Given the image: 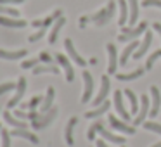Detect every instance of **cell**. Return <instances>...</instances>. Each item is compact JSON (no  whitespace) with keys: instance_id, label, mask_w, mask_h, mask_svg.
Instances as JSON below:
<instances>
[{"instance_id":"obj_23","label":"cell","mask_w":161,"mask_h":147,"mask_svg":"<svg viewBox=\"0 0 161 147\" xmlns=\"http://www.w3.org/2000/svg\"><path fill=\"white\" fill-rule=\"evenodd\" d=\"M109 107H111V102H109V101H104L101 106H97V109H94V111H88L85 116H87V118H99L101 114L108 112Z\"/></svg>"},{"instance_id":"obj_21","label":"cell","mask_w":161,"mask_h":147,"mask_svg":"<svg viewBox=\"0 0 161 147\" xmlns=\"http://www.w3.org/2000/svg\"><path fill=\"white\" fill-rule=\"evenodd\" d=\"M26 56V50H14V52H9V50L0 49V59H7V61H16L21 59Z\"/></svg>"},{"instance_id":"obj_42","label":"cell","mask_w":161,"mask_h":147,"mask_svg":"<svg viewBox=\"0 0 161 147\" xmlns=\"http://www.w3.org/2000/svg\"><path fill=\"white\" fill-rule=\"evenodd\" d=\"M23 0H0V4H21Z\"/></svg>"},{"instance_id":"obj_29","label":"cell","mask_w":161,"mask_h":147,"mask_svg":"<svg viewBox=\"0 0 161 147\" xmlns=\"http://www.w3.org/2000/svg\"><path fill=\"white\" fill-rule=\"evenodd\" d=\"M33 73H35V74H42V73L57 74V73H59V68H56L54 64H47V66H36V68H33Z\"/></svg>"},{"instance_id":"obj_27","label":"cell","mask_w":161,"mask_h":147,"mask_svg":"<svg viewBox=\"0 0 161 147\" xmlns=\"http://www.w3.org/2000/svg\"><path fill=\"white\" fill-rule=\"evenodd\" d=\"M76 121H78V119L75 118V116L68 121V126H66V144H68V145H73V144H75L73 142V128H75V125H76Z\"/></svg>"},{"instance_id":"obj_37","label":"cell","mask_w":161,"mask_h":147,"mask_svg":"<svg viewBox=\"0 0 161 147\" xmlns=\"http://www.w3.org/2000/svg\"><path fill=\"white\" fill-rule=\"evenodd\" d=\"M40 63V59H28V61H23L21 68L23 69H30V68H36V64Z\"/></svg>"},{"instance_id":"obj_48","label":"cell","mask_w":161,"mask_h":147,"mask_svg":"<svg viewBox=\"0 0 161 147\" xmlns=\"http://www.w3.org/2000/svg\"><path fill=\"white\" fill-rule=\"evenodd\" d=\"M0 130H2V126H0Z\"/></svg>"},{"instance_id":"obj_5","label":"cell","mask_w":161,"mask_h":147,"mask_svg":"<svg viewBox=\"0 0 161 147\" xmlns=\"http://www.w3.org/2000/svg\"><path fill=\"white\" fill-rule=\"evenodd\" d=\"M81 76H83V81H85V92H83V95H81V102L87 104L92 99V92H94V78H92V74L88 73V71H83Z\"/></svg>"},{"instance_id":"obj_20","label":"cell","mask_w":161,"mask_h":147,"mask_svg":"<svg viewBox=\"0 0 161 147\" xmlns=\"http://www.w3.org/2000/svg\"><path fill=\"white\" fill-rule=\"evenodd\" d=\"M144 73H146V69H144V68H137V69L132 71V73H118V74H116V78H118V80H121V81H132V80L140 78Z\"/></svg>"},{"instance_id":"obj_35","label":"cell","mask_w":161,"mask_h":147,"mask_svg":"<svg viewBox=\"0 0 161 147\" xmlns=\"http://www.w3.org/2000/svg\"><path fill=\"white\" fill-rule=\"evenodd\" d=\"M101 125H102V121H95L94 125L88 128V135H87L88 140H94L95 139V132H99V126H101Z\"/></svg>"},{"instance_id":"obj_39","label":"cell","mask_w":161,"mask_h":147,"mask_svg":"<svg viewBox=\"0 0 161 147\" xmlns=\"http://www.w3.org/2000/svg\"><path fill=\"white\" fill-rule=\"evenodd\" d=\"M43 35H45V28H40L38 31L35 33V35H31V36H30V42H36V40H40Z\"/></svg>"},{"instance_id":"obj_12","label":"cell","mask_w":161,"mask_h":147,"mask_svg":"<svg viewBox=\"0 0 161 147\" xmlns=\"http://www.w3.org/2000/svg\"><path fill=\"white\" fill-rule=\"evenodd\" d=\"M108 54H109L108 73H109V74H114V73H116V66H118V52H116L114 43H108Z\"/></svg>"},{"instance_id":"obj_47","label":"cell","mask_w":161,"mask_h":147,"mask_svg":"<svg viewBox=\"0 0 161 147\" xmlns=\"http://www.w3.org/2000/svg\"><path fill=\"white\" fill-rule=\"evenodd\" d=\"M153 147H161V142H156V144H154Z\"/></svg>"},{"instance_id":"obj_19","label":"cell","mask_w":161,"mask_h":147,"mask_svg":"<svg viewBox=\"0 0 161 147\" xmlns=\"http://www.w3.org/2000/svg\"><path fill=\"white\" fill-rule=\"evenodd\" d=\"M61 16H63V12H61V9H57V11L54 12V14H50L49 18H45V19H43V21H38V19H36V21H33L31 24L35 26V28H47V26H49L50 23L57 21V19H59Z\"/></svg>"},{"instance_id":"obj_11","label":"cell","mask_w":161,"mask_h":147,"mask_svg":"<svg viewBox=\"0 0 161 147\" xmlns=\"http://www.w3.org/2000/svg\"><path fill=\"white\" fill-rule=\"evenodd\" d=\"M151 43H153V33L151 31H146L144 33V42L139 45V49L135 50V54H133V59H140V57L144 56V54L149 50Z\"/></svg>"},{"instance_id":"obj_44","label":"cell","mask_w":161,"mask_h":147,"mask_svg":"<svg viewBox=\"0 0 161 147\" xmlns=\"http://www.w3.org/2000/svg\"><path fill=\"white\" fill-rule=\"evenodd\" d=\"M153 28H154V31H158V35L161 36V23H154Z\"/></svg>"},{"instance_id":"obj_31","label":"cell","mask_w":161,"mask_h":147,"mask_svg":"<svg viewBox=\"0 0 161 147\" xmlns=\"http://www.w3.org/2000/svg\"><path fill=\"white\" fill-rule=\"evenodd\" d=\"M0 16H11V18H19V11H18V9H11V7H4V5H0Z\"/></svg>"},{"instance_id":"obj_43","label":"cell","mask_w":161,"mask_h":147,"mask_svg":"<svg viewBox=\"0 0 161 147\" xmlns=\"http://www.w3.org/2000/svg\"><path fill=\"white\" fill-rule=\"evenodd\" d=\"M28 118L35 121V119H38V118H40V114H38V112H35V111H31V112H30V114H28Z\"/></svg>"},{"instance_id":"obj_15","label":"cell","mask_w":161,"mask_h":147,"mask_svg":"<svg viewBox=\"0 0 161 147\" xmlns=\"http://www.w3.org/2000/svg\"><path fill=\"white\" fill-rule=\"evenodd\" d=\"M0 24L7 26V28H25L26 21H25V19L11 18V16H0Z\"/></svg>"},{"instance_id":"obj_45","label":"cell","mask_w":161,"mask_h":147,"mask_svg":"<svg viewBox=\"0 0 161 147\" xmlns=\"http://www.w3.org/2000/svg\"><path fill=\"white\" fill-rule=\"evenodd\" d=\"M14 114L18 116V118H21V119H23V118H28V114H25V112H23V111H16Z\"/></svg>"},{"instance_id":"obj_9","label":"cell","mask_w":161,"mask_h":147,"mask_svg":"<svg viewBox=\"0 0 161 147\" xmlns=\"http://www.w3.org/2000/svg\"><path fill=\"white\" fill-rule=\"evenodd\" d=\"M56 61L63 66V69L66 71V80L73 81L75 80V71H73V66H71L69 59H68L66 56H63V54H56Z\"/></svg>"},{"instance_id":"obj_13","label":"cell","mask_w":161,"mask_h":147,"mask_svg":"<svg viewBox=\"0 0 161 147\" xmlns=\"http://www.w3.org/2000/svg\"><path fill=\"white\" fill-rule=\"evenodd\" d=\"M140 101H142V107H140V112H139V116H137L135 118V125L139 126V125H142L144 123V119H146V116H149V111H151V106H149V102H151V99L147 97V95H142V99H140Z\"/></svg>"},{"instance_id":"obj_6","label":"cell","mask_w":161,"mask_h":147,"mask_svg":"<svg viewBox=\"0 0 161 147\" xmlns=\"http://www.w3.org/2000/svg\"><path fill=\"white\" fill-rule=\"evenodd\" d=\"M25 92H26V80H25V78H19L18 87H16V95L7 102V107H9V109H11V107H16V106L21 102V99H23V95H25Z\"/></svg>"},{"instance_id":"obj_2","label":"cell","mask_w":161,"mask_h":147,"mask_svg":"<svg viewBox=\"0 0 161 147\" xmlns=\"http://www.w3.org/2000/svg\"><path fill=\"white\" fill-rule=\"evenodd\" d=\"M113 14H114V0H111V2L108 4V7H106V9H101L97 14H94L92 18H88V19L95 21L99 26H104L106 23H108L109 19L113 18Z\"/></svg>"},{"instance_id":"obj_33","label":"cell","mask_w":161,"mask_h":147,"mask_svg":"<svg viewBox=\"0 0 161 147\" xmlns=\"http://www.w3.org/2000/svg\"><path fill=\"white\" fill-rule=\"evenodd\" d=\"M158 57H161V49H158L156 52H153L149 56V59H147V63H146V69H151V68L154 66V63H156Z\"/></svg>"},{"instance_id":"obj_7","label":"cell","mask_w":161,"mask_h":147,"mask_svg":"<svg viewBox=\"0 0 161 147\" xmlns=\"http://www.w3.org/2000/svg\"><path fill=\"white\" fill-rule=\"evenodd\" d=\"M159 107H161V94L158 90V87H151V111H149V116H156L159 112Z\"/></svg>"},{"instance_id":"obj_32","label":"cell","mask_w":161,"mask_h":147,"mask_svg":"<svg viewBox=\"0 0 161 147\" xmlns=\"http://www.w3.org/2000/svg\"><path fill=\"white\" fill-rule=\"evenodd\" d=\"M144 128L149 130V132H156V133H159V135H161V125H159V123H156V121H146V123H144Z\"/></svg>"},{"instance_id":"obj_34","label":"cell","mask_w":161,"mask_h":147,"mask_svg":"<svg viewBox=\"0 0 161 147\" xmlns=\"http://www.w3.org/2000/svg\"><path fill=\"white\" fill-rule=\"evenodd\" d=\"M18 87V83H12V81H9V83H2L0 85V97L5 94V92H11V90H14V88Z\"/></svg>"},{"instance_id":"obj_3","label":"cell","mask_w":161,"mask_h":147,"mask_svg":"<svg viewBox=\"0 0 161 147\" xmlns=\"http://www.w3.org/2000/svg\"><path fill=\"white\" fill-rule=\"evenodd\" d=\"M57 111H59V109H57L56 106H54V107L50 109V111H47L43 116H40L38 119H35V121H33V128H36V130H42V128H45V126H49L50 123H52V119L56 118Z\"/></svg>"},{"instance_id":"obj_24","label":"cell","mask_w":161,"mask_h":147,"mask_svg":"<svg viewBox=\"0 0 161 147\" xmlns=\"http://www.w3.org/2000/svg\"><path fill=\"white\" fill-rule=\"evenodd\" d=\"M64 23H66V19L61 16L59 19H57L56 23H54V28H52V31H50V35H49V42L50 43H56V40H57V35H59V31H61V28L64 26Z\"/></svg>"},{"instance_id":"obj_1","label":"cell","mask_w":161,"mask_h":147,"mask_svg":"<svg viewBox=\"0 0 161 147\" xmlns=\"http://www.w3.org/2000/svg\"><path fill=\"white\" fill-rule=\"evenodd\" d=\"M146 31H147V23L146 21L139 23L135 28L123 26V28H121V35L118 36V40H119V42H132V40H135L137 36H140L142 33H146Z\"/></svg>"},{"instance_id":"obj_10","label":"cell","mask_w":161,"mask_h":147,"mask_svg":"<svg viewBox=\"0 0 161 147\" xmlns=\"http://www.w3.org/2000/svg\"><path fill=\"white\" fill-rule=\"evenodd\" d=\"M114 109L118 111V114L121 116L125 121H130V118H132V114H128V111L125 109V106H123V95L119 90L114 92Z\"/></svg>"},{"instance_id":"obj_30","label":"cell","mask_w":161,"mask_h":147,"mask_svg":"<svg viewBox=\"0 0 161 147\" xmlns=\"http://www.w3.org/2000/svg\"><path fill=\"white\" fill-rule=\"evenodd\" d=\"M125 95H126V99L130 101V106H132V114H137V112H139V102H137V95L133 94L132 90H128V88L125 90Z\"/></svg>"},{"instance_id":"obj_14","label":"cell","mask_w":161,"mask_h":147,"mask_svg":"<svg viewBox=\"0 0 161 147\" xmlns=\"http://www.w3.org/2000/svg\"><path fill=\"white\" fill-rule=\"evenodd\" d=\"M109 123H111V126L114 130H118V132H123V133H128V135H133L135 133V128H130L126 123L119 121L118 118H114L113 114H109Z\"/></svg>"},{"instance_id":"obj_36","label":"cell","mask_w":161,"mask_h":147,"mask_svg":"<svg viewBox=\"0 0 161 147\" xmlns=\"http://www.w3.org/2000/svg\"><path fill=\"white\" fill-rule=\"evenodd\" d=\"M0 135H2V147H11V135L7 130H0Z\"/></svg>"},{"instance_id":"obj_49","label":"cell","mask_w":161,"mask_h":147,"mask_svg":"<svg viewBox=\"0 0 161 147\" xmlns=\"http://www.w3.org/2000/svg\"><path fill=\"white\" fill-rule=\"evenodd\" d=\"M121 147H125V145H121Z\"/></svg>"},{"instance_id":"obj_41","label":"cell","mask_w":161,"mask_h":147,"mask_svg":"<svg viewBox=\"0 0 161 147\" xmlns=\"http://www.w3.org/2000/svg\"><path fill=\"white\" fill-rule=\"evenodd\" d=\"M40 61H43V63H47V64H52V59H50V56L47 52L40 54Z\"/></svg>"},{"instance_id":"obj_40","label":"cell","mask_w":161,"mask_h":147,"mask_svg":"<svg viewBox=\"0 0 161 147\" xmlns=\"http://www.w3.org/2000/svg\"><path fill=\"white\" fill-rule=\"evenodd\" d=\"M40 101H42V97H40V95H38V97H33L30 102H26V104H25V107H28V109H33L36 104H40Z\"/></svg>"},{"instance_id":"obj_46","label":"cell","mask_w":161,"mask_h":147,"mask_svg":"<svg viewBox=\"0 0 161 147\" xmlns=\"http://www.w3.org/2000/svg\"><path fill=\"white\" fill-rule=\"evenodd\" d=\"M95 144H97V147H109L108 144H106L104 140H101V139H99V140H97V142H95Z\"/></svg>"},{"instance_id":"obj_26","label":"cell","mask_w":161,"mask_h":147,"mask_svg":"<svg viewBox=\"0 0 161 147\" xmlns=\"http://www.w3.org/2000/svg\"><path fill=\"white\" fill-rule=\"evenodd\" d=\"M118 4H119V24L125 26L126 21H128V2L126 0H118Z\"/></svg>"},{"instance_id":"obj_17","label":"cell","mask_w":161,"mask_h":147,"mask_svg":"<svg viewBox=\"0 0 161 147\" xmlns=\"http://www.w3.org/2000/svg\"><path fill=\"white\" fill-rule=\"evenodd\" d=\"M139 45H140V43L137 42V40H132V42H130L128 45L125 47V50H123L121 57H119V64H121V66H125V64L128 63V57L133 54V50H137V49H139Z\"/></svg>"},{"instance_id":"obj_16","label":"cell","mask_w":161,"mask_h":147,"mask_svg":"<svg viewBox=\"0 0 161 147\" xmlns=\"http://www.w3.org/2000/svg\"><path fill=\"white\" fill-rule=\"evenodd\" d=\"M128 2V26L130 28H133V24L137 23V19H139V2L137 0H126Z\"/></svg>"},{"instance_id":"obj_22","label":"cell","mask_w":161,"mask_h":147,"mask_svg":"<svg viewBox=\"0 0 161 147\" xmlns=\"http://www.w3.org/2000/svg\"><path fill=\"white\" fill-rule=\"evenodd\" d=\"M99 133H101L102 137H104L106 140H109V142H114V144H123L125 142V139L123 137H119V135H114L113 132H109V130H106L104 126H99Z\"/></svg>"},{"instance_id":"obj_18","label":"cell","mask_w":161,"mask_h":147,"mask_svg":"<svg viewBox=\"0 0 161 147\" xmlns=\"http://www.w3.org/2000/svg\"><path fill=\"white\" fill-rule=\"evenodd\" d=\"M11 135L12 137H21V139H26V140H30L31 144H38V137H36L35 133L28 132L26 128H16V130H12V132H11Z\"/></svg>"},{"instance_id":"obj_25","label":"cell","mask_w":161,"mask_h":147,"mask_svg":"<svg viewBox=\"0 0 161 147\" xmlns=\"http://www.w3.org/2000/svg\"><path fill=\"white\" fill-rule=\"evenodd\" d=\"M54 95H56V90H54L52 87H49V90H47V95H45V99H43V102H42V112H47V111H50L52 109V101H54Z\"/></svg>"},{"instance_id":"obj_8","label":"cell","mask_w":161,"mask_h":147,"mask_svg":"<svg viewBox=\"0 0 161 147\" xmlns=\"http://www.w3.org/2000/svg\"><path fill=\"white\" fill-rule=\"evenodd\" d=\"M64 47H66V50H68V56H69L71 59H73L75 63L78 64V66H87V61H85L83 57H81L80 54L76 52V49H75L73 42H71L69 38H66V40H64Z\"/></svg>"},{"instance_id":"obj_38","label":"cell","mask_w":161,"mask_h":147,"mask_svg":"<svg viewBox=\"0 0 161 147\" xmlns=\"http://www.w3.org/2000/svg\"><path fill=\"white\" fill-rule=\"evenodd\" d=\"M142 7H159L161 9V0H142Z\"/></svg>"},{"instance_id":"obj_28","label":"cell","mask_w":161,"mask_h":147,"mask_svg":"<svg viewBox=\"0 0 161 147\" xmlns=\"http://www.w3.org/2000/svg\"><path fill=\"white\" fill-rule=\"evenodd\" d=\"M4 119H5V121H7L11 126H14V128H28L25 121H21V119H16L14 116H11V112H4Z\"/></svg>"},{"instance_id":"obj_4","label":"cell","mask_w":161,"mask_h":147,"mask_svg":"<svg viewBox=\"0 0 161 147\" xmlns=\"http://www.w3.org/2000/svg\"><path fill=\"white\" fill-rule=\"evenodd\" d=\"M109 90H111V81H109L108 76H102V78H101V90H99V94H97V97H95V101H92V102H94V106H101L102 102L106 101V97H108Z\"/></svg>"}]
</instances>
